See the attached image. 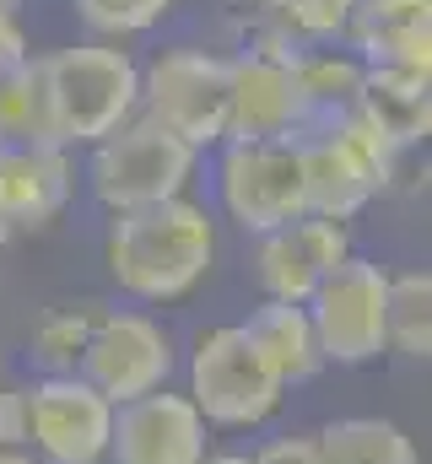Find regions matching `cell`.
<instances>
[{"label":"cell","instance_id":"6da1fadb","mask_svg":"<svg viewBox=\"0 0 432 464\" xmlns=\"http://www.w3.org/2000/svg\"><path fill=\"white\" fill-rule=\"evenodd\" d=\"M103 265L113 286L135 303H179L206 286L216 265V217L190 195L124 211L108 222Z\"/></svg>","mask_w":432,"mask_h":464},{"label":"cell","instance_id":"7a4b0ae2","mask_svg":"<svg viewBox=\"0 0 432 464\" xmlns=\"http://www.w3.org/2000/svg\"><path fill=\"white\" fill-rule=\"evenodd\" d=\"M44 65V98L54 140L71 146H98L119 124L135 119L141 103V65L119 44H71L54 54H38Z\"/></svg>","mask_w":432,"mask_h":464},{"label":"cell","instance_id":"3957f363","mask_svg":"<svg viewBox=\"0 0 432 464\" xmlns=\"http://www.w3.org/2000/svg\"><path fill=\"white\" fill-rule=\"evenodd\" d=\"M292 151L303 173V211L324 222H351L357 211H368L389 189L395 162H400L357 114L298 124Z\"/></svg>","mask_w":432,"mask_h":464},{"label":"cell","instance_id":"277c9868","mask_svg":"<svg viewBox=\"0 0 432 464\" xmlns=\"http://www.w3.org/2000/svg\"><path fill=\"white\" fill-rule=\"evenodd\" d=\"M201 173V151L184 146L179 135L157 130L152 119H130L119 124L113 135H103L87 157V184H93V200L103 206L108 217H124V211H146V206H162V200H179Z\"/></svg>","mask_w":432,"mask_h":464},{"label":"cell","instance_id":"5b68a950","mask_svg":"<svg viewBox=\"0 0 432 464\" xmlns=\"http://www.w3.org/2000/svg\"><path fill=\"white\" fill-rule=\"evenodd\" d=\"M184 394L201 411V421L206 427H221V432H254L287 400V389L260 362V351L243 341L238 324H216V330H201L195 335Z\"/></svg>","mask_w":432,"mask_h":464},{"label":"cell","instance_id":"8992f818","mask_svg":"<svg viewBox=\"0 0 432 464\" xmlns=\"http://www.w3.org/2000/svg\"><path fill=\"white\" fill-rule=\"evenodd\" d=\"M135 114L179 135L195 151H216L227 140V54L195 49V44L162 49L152 65H141Z\"/></svg>","mask_w":432,"mask_h":464},{"label":"cell","instance_id":"52a82bcc","mask_svg":"<svg viewBox=\"0 0 432 464\" xmlns=\"http://www.w3.org/2000/svg\"><path fill=\"white\" fill-rule=\"evenodd\" d=\"M216 206L232 227L254 232V237L309 217L292 140H221L216 146Z\"/></svg>","mask_w":432,"mask_h":464},{"label":"cell","instance_id":"ba28073f","mask_svg":"<svg viewBox=\"0 0 432 464\" xmlns=\"http://www.w3.org/2000/svg\"><path fill=\"white\" fill-rule=\"evenodd\" d=\"M292 44L265 33L243 38L238 54H227V140H292L303 124L298 82H292Z\"/></svg>","mask_w":432,"mask_h":464},{"label":"cell","instance_id":"9c48e42d","mask_svg":"<svg viewBox=\"0 0 432 464\" xmlns=\"http://www.w3.org/2000/svg\"><path fill=\"white\" fill-rule=\"evenodd\" d=\"M384 297H389V270L378 259L346 254L329 276L319 281V292L303 303L314 319L324 362L335 367H368L384 351Z\"/></svg>","mask_w":432,"mask_h":464},{"label":"cell","instance_id":"30bf717a","mask_svg":"<svg viewBox=\"0 0 432 464\" xmlns=\"http://www.w3.org/2000/svg\"><path fill=\"white\" fill-rule=\"evenodd\" d=\"M113 405L82 378H38L27 383V454L38 464H108Z\"/></svg>","mask_w":432,"mask_h":464},{"label":"cell","instance_id":"8fae6325","mask_svg":"<svg viewBox=\"0 0 432 464\" xmlns=\"http://www.w3.org/2000/svg\"><path fill=\"white\" fill-rule=\"evenodd\" d=\"M173 335L141 314V308H103L87 356H82V378L103 394L108 405H124V400H141L152 389H168L173 378Z\"/></svg>","mask_w":432,"mask_h":464},{"label":"cell","instance_id":"7c38bea8","mask_svg":"<svg viewBox=\"0 0 432 464\" xmlns=\"http://www.w3.org/2000/svg\"><path fill=\"white\" fill-rule=\"evenodd\" d=\"M211 454V427L184 389H152L113 405L108 464H201Z\"/></svg>","mask_w":432,"mask_h":464},{"label":"cell","instance_id":"4fadbf2b","mask_svg":"<svg viewBox=\"0 0 432 464\" xmlns=\"http://www.w3.org/2000/svg\"><path fill=\"white\" fill-rule=\"evenodd\" d=\"M351 254V232L346 222H324V217H298L287 227L265 232L254 243V281L270 303H309L319 292V281Z\"/></svg>","mask_w":432,"mask_h":464},{"label":"cell","instance_id":"5bb4252c","mask_svg":"<svg viewBox=\"0 0 432 464\" xmlns=\"http://www.w3.org/2000/svg\"><path fill=\"white\" fill-rule=\"evenodd\" d=\"M76 189V168L65 146H0V227L38 232L49 227Z\"/></svg>","mask_w":432,"mask_h":464},{"label":"cell","instance_id":"9a60e30c","mask_svg":"<svg viewBox=\"0 0 432 464\" xmlns=\"http://www.w3.org/2000/svg\"><path fill=\"white\" fill-rule=\"evenodd\" d=\"M340 44L362 65L432 71V0H357Z\"/></svg>","mask_w":432,"mask_h":464},{"label":"cell","instance_id":"2e32d148","mask_svg":"<svg viewBox=\"0 0 432 464\" xmlns=\"http://www.w3.org/2000/svg\"><path fill=\"white\" fill-rule=\"evenodd\" d=\"M351 114L362 119V124L395 151V157L417 151V146L432 135V71H389V65H368Z\"/></svg>","mask_w":432,"mask_h":464},{"label":"cell","instance_id":"e0dca14e","mask_svg":"<svg viewBox=\"0 0 432 464\" xmlns=\"http://www.w3.org/2000/svg\"><path fill=\"white\" fill-rule=\"evenodd\" d=\"M243 341L260 351V362L276 372L281 389H298L309 378H319L324 367V351H319V335H314V319L303 303H260L243 324Z\"/></svg>","mask_w":432,"mask_h":464},{"label":"cell","instance_id":"ac0fdd59","mask_svg":"<svg viewBox=\"0 0 432 464\" xmlns=\"http://www.w3.org/2000/svg\"><path fill=\"white\" fill-rule=\"evenodd\" d=\"M362 76H368V65H362L351 49H340V44L298 49V54H292V82H298L303 124H309V119L351 114V103H357V92H362Z\"/></svg>","mask_w":432,"mask_h":464},{"label":"cell","instance_id":"d6986e66","mask_svg":"<svg viewBox=\"0 0 432 464\" xmlns=\"http://www.w3.org/2000/svg\"><path fill=\"white\" fill-rule=\"evenodd\" d=\"M314 438H319V464H422L406 427L384 416H346Z\"/></svg>","mask_w":432,"mask_h":464},{"label":"cell","instance_id":"ffe728a7","mask_svg":"<svg viewBox=\"0 0 432 464\" xmlns=\"http://www.w3.org/2000/svg\"><path fill=\"white\" fill-rule=\"evenodd\" d=\"M384 351H395L406 362H427L432 356V276L427 270L389 276V297H384Z\"/></svg>","mask_w":432,"mask_h":464},{"label":"cell","instance_id":"44dd1931","mask_svg":"<svg viewBox=\"0 0 432 464\" xmlns=\"http://www.w3.org/2000/svg\"><path fill=\"white\" fill-rule=\"evenodd\" d=\"M0 146H60L44 98V65L27 54L16 71L0 76Z\"/></svg>","mask_w":432,"mask_h":464},{"label":"cell","instance_id":"7402d4cb","mask_svg":"<svg viewBox=\"0 0 432 464\" xmlns=\"http://www.w3.org/2000/svg\"><path fill=\"white\" fill-rule=\"evenodd\" d=\"M98 319H103V303H65V308H49V314L33 324L27 356L44 367V378H60V372H76V367H82Z\"/></svg>","mask_w":432,"mask_h":464},{"label":"cell","instance_id":"603a6c76","mask_svg":"<svg viewBox=\"0 0 432 464\" xmlns=\"http://www.w3.org/2000/svg\"><path fill=\"white\" fill-rule=\"evenodd\" d=\"M357 0H260V27L287 38L292 49H324L346 38Z\"/></svg>","mask_w":432,"mask_h":464},{"label":"cell","instance_id":"cb8c5ba5","mask_svg":"<svg viewBox=\"0 0 432 464\" xmlns=\"http://www.w3.org/2000/svg\"><path fill=\"white\" fill-rule=\"evenodd\" d=\"M82 27L98 33V44H119V38H135V33H152L173 0H71Z\"/></svg>","mask_w":432,"mask_h":464},{"label":"cell","instance_id":"d4e9b609","mask_svg":"<svg viewBox=\"0 0 432 464\" xmlns=\"http://www.w3.org/2000/svg\"><path fill=\"white\" fill-rule=\"evenodd\" d=\"M254 464H319V438L314 432H292V438H270V443H260Z\"/></svg>","mask_w":432,"mask_h":464},{"label":"cell","instance_id":"484cf974","mask_svg":"<svg viewBox=\"0 0 432 464\" xmlns=\"http://www.w3.org/2000/svg\"><path fill=\"white\" fill-rule=\"evenodd\" d=\"M0 449H27V389H0Z\"/></svg>","mask_w":432,"mask_h":464},{"label":"cell","instance_id":"4316f807","mask_svg":"<svg viewBox=\"0 0 432 464\" xmlns=\"http://www.w3.org/2000/svg\"><path fill=\"white\" fill-rule=\"evenodd\" d=\"M27 54H33V44H27V33H22L16 11H11V5H0V76H5V71H16Z\"/></svg>","mask_w":432,"mask_h":464},{"label":"cell","instance_id":"83f0119b","mask_svg":"<svg viewBox=\"0 0 432 464\" xmlns=\"http://www.w3.org/2000/svg\"><path fill=\"white\" fill-rule=\"evenodd\" d=\"M0 464H38L27 449H0Z\"/></svg>","mask_w":432,"mask_h":464},{"label":"cell","instance_id":"f1b7e54d","mask_svg":"<svg viewBox=\"0 0 432 464\" xmlns=\"http://www.w3.org/2000/svg\"><path fill=\"white\" fill-rule=\"evenodd\" d=\"M201 464H254V459L249 454H206Z\"/></svg>","mask_w":432,"mask_h":464},{"label":"cell","instance_id":"f546056e","mask_svg":"<svg viewBox=\"0 0 432 464\" xmlns=\"http://www.w3.org/2000/svg\"><path fill=\"white\" fill-rule=\"evenodd\" d=\"M5 243H11V232H5V227H0V254H5Z\"/></svg>","mask_w":432,"mask_h":464}]
</instances>
